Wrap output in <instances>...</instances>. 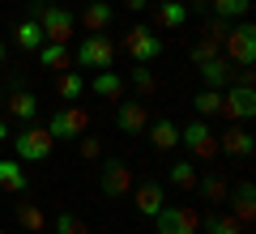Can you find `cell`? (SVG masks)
<instances>
[{
	"mask_svg": "<svg viewBox=\"0 0 256 234\" xmlns=\"http://www.w3.org/2000/svg\"><path fill=\"white\" fill-rule=\"evenodd\" d=\"M226 34H230V21L226 17H210V21H205V38H214L218 47H222V38H226Z\"/></svg>",
	"mask_w": 256,
	"mask_h": 234,
	"instance_id": "obj_34",
	"label": "cell"
},
{
	"mask_svg": "<svg viewBox=\"0 0 256 234\" xmlns=\"http://www.w3.org/2000/svg\"><path fill=\"white\" fill-rule=\"evenodd\" d=\"M124 51L137 64H154L162 55V34H154V26H132L124 34Z\"/></svg>",
	"mask_w": 256,
	"mask_h": 234,
	"instance_id": "obj_8",
	"label": "cell"
},
{
	"mask_svg": "<svg viewBox=\"0 0 256 234\" xmlns=\"http://www.w3.org/2000/svg\"><path fill=\"white\" fill-rule=\"evenodd\" d=\"M56 149V136L38 124H26L18 136H13V153H18V162H47Z\"/></svg>",
	"mask_w": 256,
	"mask_h": 234,
	"instance_id": "obj_3",
	"label": "cell"
},
{
	"mask_svg": "<svg viewBox=\"0 0 256 234\" xmlns=\"http://www.w3.org/2000/svg\"><path fill=\"white\" fill-rule=\"evenodd\" d=\"M146 132H150V145H154L158 153H166V149H175V145H180V128H175L171 119H158V124H150Z\"/></svg>",
	"mask_w": 256,
	"mask_h": 234,
	"instance_id": "obj_24",
	"label": "cell"
},
{
	"mask_svg": "<svg viewBox=\"0 0 256 234\" xmlns=\"http://www.w3.org/2000/svg\"><path fill=\"white\" fill-rule=\"evenodd\" d=\"M4 60H9V47H4V43H0V68H4Z\"/></svg>",
	"mask_w": 256,
	"mask_h": 234,
	"instance_id": "obj_40",
	"label": "cell"
},
{
	"mask_svg": "<svg viewBox=\"0 0 256 234\" xmlns=\"http://www.w3.org/2000/svg\"><path fill=\"white\" fill-rule=\"evenodd\" d=\"M82 94H86V72L82 68H64L56 77V98L60 102H77Z\"/></svg>",
	"mask_w": 256,
	"mask_h": 234,
	"instance_id": "obj_19",
	"label": "cell"
},
{
	"mask_svg": "<svg viewBox=\"0 0 256 234\" xmlns=\"http://www.w3.org/2000/svg\"><path fill=\"white\" fill-rule=\"evenodd\" d=\"M218 153H230V158H252V153H256V136L248 132L244 124H230L226 132L218 136Z\"/></svg>",
	"mask_w": 256,
	"mask_h": 234,
	"instance_id": "obj_11",
	"label": "cell"
},
{
	"mask_svg": "<svg viewBox=\"0 0 256 234\" xmlns=\"http://www.w3.org/2000/svg\"><path fill=\"white\" fill-rule=\"evenodd\" d=\"M43 128L56 141H77V136H86V128H90V111L77 107V102H64V107H56V115L47 119Z\"/></svg>",
	"mask_w": 256,
	"mask_h": 234,
	"instance_id": "obj_4",
	"label": "cell"
},
{
	"mask_svg": "<svg viewBox=\"0 0 256 234\" xmlns=\"http://www.w3.org/2000/svg\"><path fill=\"white\" fill-rule=\"evenodd\" d=\"M214 55H222V47L214 43V38H196V43H192V51H188V60L201 68V64H210Z\"/></svg>",
	"mask_w": 256,
	"mask_h": 234,
	"instance_id": "obj_31",
	"label": "cell"
},
{
	"mask_svg": "<svg viewBox=\"0 0 256 234\" xmlns=\"http://www.w3.org/2000/svg\"><path fill=\"white\" fill-rule=\"evenodd\" d=\"M116 64V43L107 34H86L73 51V68H111Z\"/></svg>",
	"mask_w": 256,
	"mask_h": 234,
	"instance_id": "obj_5",
	"label": "cell"
},
{
	"mask_svg": "<svg viewBox=\"0 0 256 234\" xmlns=\"http://www.w3.org/2000/svg\"><path fill=\"white\" fill-rule=\"evenodd\" d=\"M0 192H9V196H26V192H30L26 162H18V158H0Z\"/></svg>",
	"mask_w": 256,
	"mask_h": 234,
	"instance_id": "obj_14",
	"label": "cell"
},
{
	"mask_svg": "<svg viewBox=\"0 0 256 234\" xmlns=\"http://www.w3.org/2000/svg\"><path fill=\"white\" fill-rule=\"evenodd\" d=\"M196 188H201L205 205H226V196H230V188H226L222 175H205V179H196Z\"/></svg>",
	"mask_w": 256,
	"mask_h": 234,
	"instance_id": "obj_26",
	"label": "cell"
},
{
	"mask_svg": "<svg viewBox=\"0 0 256 234\" xmlns=\"http://www.w3.org/2000/svg\"><path fill=\"white\" fill-rule=\"evenodd\" d=\"M0 234H4V230H0Z\"/></svg>",
	"mask_w": 256,
	"mask_h": 234,
	"instance_id": "obj_42",
	"label": "cell"
},
{
	"mask_svg": "<svg viewBox=\"0 0 256 234\" xmlns=\"http://www.w3.org/2000/svg\"><path fill=\"white\" fill-rule=\"evenodd\" d=\"M111 17H116V9H111L107 0H86V13H82V26L90 30V34H102V30L111 26Z\"/></svg>",
	"mask_w": 256,
	"mask_h": 234,
	"instance_id": "obj_21",
	"label": "cell"
},
{
	"mask_svg": "<svg viewBox=\"0 0 256 234\" xmlns=\"http://www.w3.org/2000/svg\"><path fill=\"white\" fill-rule=\"evenodd\" d=\"M0 111H4V85H0Z\"/></svg>",
	"mask_w": 256,
	"mask_h": 234,
	"instance_id": "obj_41",
	"label": "cell"
},
{
	"mask_svg": "<svg viewBox=\"0 0 256 234\" xmlns=\"http://www.w3.org/2000/svg\"><path fill=\"white\" fill-rule=\"evenodd\" d=\"M252 81H256V68H239V77L230 85H252Z\"/></svg>",
	"mask_w": 256,
	"mask_h": 234,
	"instance_id": "obj_36",
	"label": "cell"
},
{
	"mask_svg": "<svg viewBox=\"0 0 256 234\" xmlns=\"http://www.w3.org/2000/svg\"><path fill=\"white\" fill-rule=\"evenodd\" d=\"M4 115L18 119V124H34L38 119V98L30 90H9L4 94Z\"/></svg>",
	"mask_w": 256,
	"mask_h": 234,
	"instance_id": "obj_13",
	"label": "cell"
},
{
	"mask_svg": "<svg viewBox=\"0 0 256 234\" xmlns=\"http://www.w3.org/2000/svg\"><path fill=\"white\" fill-rule=\"evenodd\" d=\"M210 13L214 17H226V21H244L252 13V0H210Z\"/></svg>",
	"mask_w": 256,
	"mask_h": 234,
	"instance_id": "obj_25",
	"label": "cell"
},
{
	"mask_svg": "<svg viewBox=\"0 0 256 234\" xmlns=\"http://www.w3.org/2000/svg\"><path fill=\"white\" fill-rule=\"evenodd\" d=\"M34 55H38L43 68H73V51H68V43H43Z\"/></svg>",
	"mask_w": 256,
	"mask_h": 234,
	"instance_id": "obj_23",
	"label": "cell"
},
{
	"mask_svg": "<svg viewBox=\"0 0 256 234\" xmlns=\"http://www.w3.org/2000/svg\"><path fill=\"white\" fill-rule=\"evenodd\" d=\"M171 183L184 188V192H192L196 188V162H192V158H180V162L171 166Z\"/></svg>",
	"mask_w": 256,
	"mask_h": 234,
	"instance_id": "obj_30",
	"label": "cell"
},
{
	"mask_svg": "<svg viewBox=\"0 0 256 234\" xmlns=\"http://www.w3.org/2000/svg\"><path fill=\"white\" fill-rule=\"evenodd\" d=\"M124 4H128V9H132V13H141V9H150V0H124Z\"/></svg>",
	"mask_w": 256,
	"mask_h": 234,
	"instance_id": "obj_38",
	"label": "cell"
},
{
	"mask_svg": "<svg viewBox=\"0 0 256 234\" xmlns=\"http://www.w3.org/2000/svg\"><path fill=\"white\" fill-rule=\"evenodd\" d=\"M13 213H18V226H26L30 234L47 230V217H43V209H38V205H30V200H22V205L13 209Z\"/></svg>",
	"mask_w": 256,
	"mask_h": 234,
	"instance_id": "obj_27",
	"label": "cell"
},
{
	"mask_svg": "<svg viewBox=\"0 0 256 234\" xmlns=\"http://www.w3.org/2000/svg\"><path fill=\"white\" fill-rule=\"evenodd\" d=\"M116 128L124 136H141L150 128V111H146V102H120L116 107Z\"/></svg>",
	"mask_w": 256,
	"mask_h": 234,
	"instance_id": "obj_12",
	"label": "cell"
},
{
	"mask_svg": "<svg viewBox=\"0 0 256 234\" xmlns=\"http://www.w3.org/2000/svg\"><path fill=\"white\" fill-rule=\"evenodd\" d=\"M201 226L210 234H244V222L230 213H210V217H201Z\"/></svg>",
	"mask_w": 256,
	"mask_h": 234,
	"instance_id": "obj_28",
	"label": "cell"
},
{
	"mask_svg": "<svg viewBox=\"0 0 256 234\" xmlns=\"http://www.w3.org/2000/svg\"><path fill=\"white\" fill-rule=\"evenodd\" d=\"M13 43L22 47V51H38V47L47 43L43 26H38V17H22L18 26H13Z\"/></svg>",
	"mask_w": 256,
	"mask_h": 234,
	"instance_id": "obj_18",
	"label": "cell"
},
{
	"mask_svg": "<svg viewBox=\"0 0 256 234\" xmlns=\"http://www.w3.org/2000/svg\"><path fill=\"white\" fill-rule=\"evenodd\" d=\"M184 4H188V13L192 9H210V0H184Z\"/></svg>",
	"mask_w": 256,
	"mask_h": 234,
	"instance_id": "obj_39",
	"label": "cell"
},
{
	"mask_svg": "<svg viewBox=\"0 0 256 234\" xmlns=\"http://www.w3.org/2000/svg\"><path fill=\"white\" fill-rule=\"evenodd\" d=\"M98 188H102V196H111V200H120V196H128V192H132V171H128L124 158H107V162H102Z\"/></svg>",
	"mask_w": 256,
	"mask_h": 234,
	"instance_id": "obj_10",
	"label": "cell"
},
{
	"mask_svg": "<svg viewBox=\"0 0 256 234\" xmlns=\"http://www.w3.org/2000/svg\"><path fill=\"white\" fill-rule=\"evenodd\" d=\"M77 149H82V158H86V162L102 158V141H98V136H77Z\"/></svg>",
	"mask_w": 256,
	"mask_h": 234,
	"instance_id": "obj_35",
	"label": "cell"
},
{
	"mask_svg": "<svg viewBox=\"0 0 256 234\" xmlns=\"http://www.w3.org/2000/svg\"><path fill=\"white\" fill-rule=\"evenodd\" d=\"M218 115H226L230 124H248V119L256 115V90H252V85H226Z\"/></svg>",
	"mask_w": 256,
	"mask_h": 234,
	"instance_id": "obj_9",
	"label": "cell"
},
{
	"mask_svg": "<svg viewBox=\"0 0 256 234\" xmlns=\"http://www.w3.org/2000/svg\"><path fill=\"white\" fill-rule=\"evenodd\" d=\"M230 217H239V222H252L256 217V188H252V179H244L235 188V196H230Z\"/></svg>",
	"mask_w": 256,
	"mask_h": 234,
	"instance_id": "obj_22",
	"label": "cell"
},
{
	"mask_svg": "<svg viewBox=\"0 0 256 234\" xmlns=\"http://www.w3.org/2000/svg\"><path fill=\"white\" fill-rule=\"evenodd\" d=\"M26 17H38L47 43H68L77 30V17L68 9H60V4H52V0H26Z\"/></svg>",
	"mask_w": 256,
	"mask_h": 234,
	"instance_id": "obj_1",
	"label": "cell"
},
{
	"mask_svg": "<svg viewBox=\"0 0 256 234\" xmlns=\"http://www.w3.org/2000/svg\"><path fill=\"white\" fill-rule=\"evenodd\" d=\"M201 77H205V85H210V90H226L230 77H235V64H230L226 55H214L210 64H201Z\"/></svg>",
	"mask_w": 256,
	"mask_h": 234,
	"instance_id": "obj_20",
	"label": "cell"
},
{
	"mask_svg": "<svg viewBox=\"0 0 256 234\" xmlns=\"http://www.w3.org/2000/svg\"><path fill=\"white\" fill-rule=\"evenodd\" d=\"M56 234H90V230H86V222L77 213H60L56 217Z\"/></svg>",
	"mask_w": 256,
	"mask_h": 234,
	"instance_id": "obj_33",
	"label": "cell"
},
{
	"mask_svg": "<svg viewBox=\"0 0 256 234\" xmlns=\"http://www.w3.org/2000/svg\"><path fill=\"white\" fill-rule=\"evenodd\" d=\"M86 90H94V98H102V102H120L124 98V77L116 68H102V72H94V81Z\"/></svg>",
	"mask_w": 256,
	"mask_h": 234,
	"instance_id": "obj_16",
	"label": "cell"
},
{
	"mask_svg": "<svg viewBox=\"0 0 256 234\" xmlns=\"http://www.w3.org/2000/svg\"><path fill=\"white\" fill-rule=\"evenodd\" d=\"M154 26L158 30H180V26H188V4L184 0H162L154 9Z\"/></svg>",
	"mask_w": 256,
	"mask_h": 234,
	"instance_id": "obj_17",
	"label": "cell"
},
{
	"mask_svg": "<svg viewBox=\"0 0 256 234\" xmlns=\"http://www.w3.org/2000/svg\"><path fill=\"white\" fill-rule=\"evenodd\" d=\"M222 55H226L235 68H252L256 64V26L252 21H230V34L222 38Z\"/></svg>",
	"mask_w": 256,
	"mask_h": 234,
	"instance_id": "obj_2",
	"label": "cell"
},
{
	"mask_svg": "<svg viewBox=\"0 0 256 234\" xmlns=\"http://www.w3.org/2000/svg\"><path fill=\"white\" fill-rule=\"evenodd\" d=\"M180 145L192 153V158H201V162L218 158V132H214L205 119H192L188 128H180Z\"/></svg>",
	"mask_w": 256,
	"mask_h": 234,
	"instance_id": "obj_7",
	"label": "cell"
},
{
	"mask_svg": "<svg viewBox=\"0 0 256 234\" xmlns=\"http://www.w3.org/2000/svg\"><path fill=\"white\" fill-rule=\"evenodd\" d=\"M132 90H137L141 98H150V94L158 90V81H154V72H150V64H137V68H132Z\"/></svg>",
	"mask_w": 256,
	"mask_h": 234,
	"instance_id": "obj_32",
	"label": "cell"
},
{
	"mask_svg": "<svg viewBox=\"0 0 256 234\" xmlns=\"http://www.w3.org/2000/svg\"><path fill=\"white\" fill-rule=\"evenodd\" d=\"M192 107H196V119H205V115H218L222 111V90H196V98H192Z\"/></svg>",
	"mask_w": 256,
	"mask_h": 234,
	"instance_id": "obj_29",
	"label": "cell"
},
{
	"mask_svg": "<svg viewBox=\"0 0 256 234\" xmlns=\"http://www.w3.org/2000/svg\"><path fill=\"white\" fill-rule=\"evenodd\" d=\"M0 141H13V128H9V119L0 115Z\"/></svg>",
	"mask_w": 256,
	"mask_h": 234,
	"instance_id": "obj_37",
	"label": "cell"
},
{
	"mask_svg": "<svg viewBox=\"0 0 256 234\" xmlns=\"http://www.w3.org/2000/svg\"><path fill=\"white\" fill-rule=\"evenodd\" d=\"M132 205H137V213L154 217L158 209L166 205V200H162V183H158V179H146V183H132Z\"/></svg>",
	"mask_w": 256,
	"mask_h": 234,
	"instance_id": "obj_15",
	"label": "cell"
},
{
	"mask_svg": "<svg viewBox=\"0 0 256 234\" xmlns=\"http://www.w3.org/2000/svg\"><path fill=\"white\" fill-rule=\"evenodd\" d=\"M154 226H158V234H196L201 230V213L192 205H162L154 213Z\"/></svg>",
	"mask_w": 256,
	"mask_h": 234,
	"instance_id": "obj_6",
	"label": "cell"
}]
</instances>
